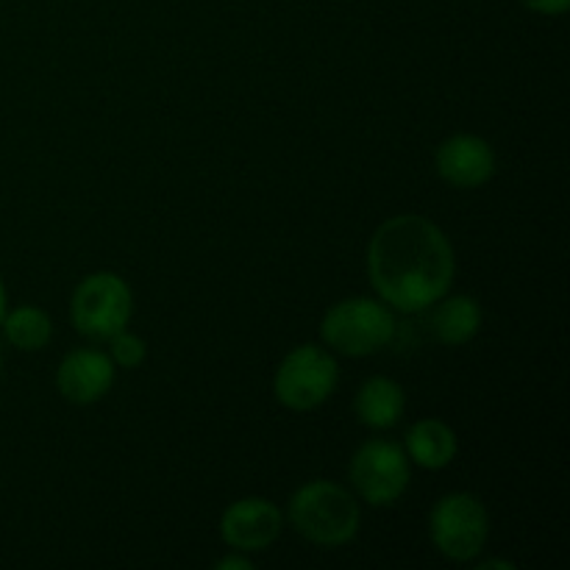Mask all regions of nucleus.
Listing matches in <instances>:
<instances>
[{"instance_id":"obj_1","label":"nucleus","mask_w":570,"mask_h":570,"mask_svg":"<svg viewBox=\"0 0 570 570\" xmlns=\"http://www.w3.org/2000/svg\"><path fill=\"white\" fill-rule=\"evenodd\" d=\"M367 276L393 312L438 304L456 276V256L443 228L423 215L387 217L367 245Z\"/></svg>"},{"instance_id":"obj_14","label":"nucleus","mask_w":570,"mask_h":570,"mask_svg":"<svg viewBox=\"0 0 570 570\" xmlns=\"http://www.w3.org/2000/svg\"><path fill=\"white\" fill-rule=\"evenodd\" d=\"M0 328H3L6 340L17 351H26V354L48 348V343L53 340V321H50V315L31 304L14 306V309L6 312Z\"/></svg>"},{"instance_id":"obj_10","label":"nucleus","mask_w":570,"mask_h":570,"mask_svg":"<svg viewBox=\"0 0 570 570\" xmlns=\"http://www.w3.org/2000/svg\"><path fill=\"white\" fill-rule=\"evenodd\" d=\"M115 362L98 348H76L61 360L56 371V390L76 406L98 404L115 384Z\"/></svg>"},{"instance_id":"obj_11","label":"nucleus","mask_w":570,"mask_h":570,"mask_svg":"<svg viewBox=\"0 0 570 570\" xmlns=\"http://www.w3.org/2000/svg\"><path fill=\"white\" fill-rule=\"evenodd\" d=\"M406 393L395 379L371 376L360 384L354 395L356 421L373 432H387L404 417Z\"/></svg>"},{"instance_id":"obj_13","label":"nucleus","mask_w":570,"mask_h":570,"mask_svg":"<svg viewBox=\"0 0 570 570\" xmlns=\"http://www.w3.org/2000/svg\"><path fill=\"white\" fill-rule=\"evenodd\" d=\"M434 337L443 345H451V348H460V345H468L471 340H476L479 328H482V306L473 295L460 293L449 295L438 301V309L432 315Z\"/></svg>"},{"instance_id":"obj_3","label":"nucleus","mask_w":570,"mask_h":570,"mask_svg":"<svg viewBox=\"0 0 570 570\" xmlns=\"http://www.w3.org/2000/svg\"><path fill=\"white\" fill-rule=\"evenodd\" d=\"M395 334V315L384 301L354 295L326 309L321 321V340L334 354L362 360L379 354Z\"/></svg>"},{"instance_id":"obj_16","label":"nucleus","mask_w":570,"mask_h":570,"mask_svg":"<svg viewBox=\"0 0 570 570\" xmlns=\"http://www.w3.org/2000/svg\"><path fill=\"white\" fill-rule=\"evenodd\" d=\"M523 9L546 17H562L570 9V0H518Z\"/></svg>"},{"instance_id":"obj_5","label":"nucleus","mask_w":570,"mask_h":570,"mask_svg":"<svg viewBox=\"0 0 570 570\" xmlns=\"http://www.w3.org/2000/svg\"><path fill=\"white\" fill-rule=\"evenodd\" d=\"M340 384V365L323 345H295L273 373V395L289 412H312L326 404Z\"/></svg>"},{"instance_id":"obj_19","label":"nucleus","mask_w":570,"mask_h":570,"mask_svg":"<svg viewBox=\"0 0 570 570\" xmlns=\"http://www.w3.org/2000/svg\"><path fill=\"white\" fill-rule=\"evenodd\" d=\"M6 312H9V295H6V284L3 278H0V323H3Z\"/></svg>"},{"instance_id":"obj_20","label":"nucleus","mask_w":570,"mask_h":570,"mask_svg":"<svg viewBox=\"0 0 570 570\" xmlns=\"http://www.w3.org/2000/svg\"><path fill=\"white\" fill-rule=\"evenodd\" d=\"M0 371H3V356H0Z\"/></svg>"},{"instance_id":"obj_18","label":"nucleus","mask_w":570,"mask_h":570,"mask_svg":"<svg viewBox=\"0 0 570 570\" xmlns=\"http://www.w3.org/2000/svg\"><path fill=\"white\" fill-rule=\"evenodd\" d=\"M479 570H488V568H501V570H512L515 566H512V562H507V560H482L476 566Z\"/></svg>"},{"instance_id":"obj_12","label":"nucleus","mask_w":570,"mask_h":570,"mask_svg":"<svg viewBox=\"0 0 570 570\" xmlns=\"http://www.w3.org/2000/svg\"><path fill=\"white\" fill-rule=\"evenodd\" d=\"M404 451L412 465L423 468V471H443L456 460L460 440H456L454 429L440 417H421L406 432Z\"/></svg>"},{"instance_id":"obj_4","label":"nucleus","mask_w":570,"mask_h":570,"mask_svg":"<svg viewBox=\"0 0 570 570\" xmlns=\"http://www.w3.org/2000/svg\"><path fill=\"white\" fill-rule=\"evenodd\" d=\"M134 315V293L120 273L98 271L78 282L70 298V321L81 337L106 343L128 328Z\"/></svg>"},{"instance_id":"obj_15","label":"nucleus","mask_w":570,"mask_h":570,"mask_svg":"<svg viewBox=\"0 0 570 570\" xmlns=\"http://www.w3.org/2000/svg\"><path fill=\"white\" fill-rule=\"evenodd\" d=\"M109 343V356L115 362V367H126V371H134V367L142 365L148 360V345H145L142 337L131 334L128 328L117 332L115 337L106 340Z\"/></svg>"},{"instance_id":"obj_6","label":"nucleus","mask_w":570,"mask_h":570,"mask_svg":"<svg viewBox=\"0 0 570 570\" xmlns=\"http://www.w3.org/2000/svg\"><path fill=\"white\" fill-rule=\"evenodd\" d=\"M490 538V515L482 499L465 490L443 495L429 512V540L451 562H473Z\"/></svg>"},{"instance_id":"obj_7","label":"nucleus","mask_w":570,"mask_h":570,"mask_svg":"<svg viewBox=\"0 0 570 570\" xmlns=\"http://www.w3.org/2000/svg\"><path fill=\"white\" fill-rule=\"evenodd\" d=\"M348 479L354 493L365 504L384 510L404 499L412 482V462L406 456L404 445L393 440L373 438L365 440L354 451L348 462Z\"/></svg>"},{"instance_id":"obj_9","label":"nucleus","mask_w":570,"mask_h":570,"mask_svg":"<svg viewBox=\"0 0 570 570\" xmlns=\"http://www.w3.org/2000/svg\"><path fill=\"white\" fill-rule=\"evenodd\" d=\"M434 167L456 189H479L495 176V150L479 134H451L434 154Z\"/></svg>"},{"instance_id":"obj_8","label":"nucleus","mask_w":570,"mask_h":570,"mask_svg":"<svg viewBox=\"0 0 570 570\" xmlns=\"http://www.w3.org/2000/svg\"><path fill=\"white\" fill-rule=\"evenodd\" d=\"M284 527V515L278 504L262 495H248V499H237L223 510L220 515V540L232 551H245V554H256V551L271 549L278 540Z\"/></svg>"},{"instance_id":"obj_2","label":"nucleus","mask_w":570,"mask_h":570,"mask_svg":"<svg viewBox=\"0 0 570 570\" xmlns=\"http://www.w3.org/2000/svg\"><path fill=\"white\" fill-rule=\"evenodd\" d=\"M287 521L312 546L343 549L360 534L362 510L348 488L332 479H312L289 495Z\"/></svg>"},{"instance_id":"obj_17","label":"nucleus","mask_w":570,"mask_h":570,"mask_svg":"<svg viewBox=\"0 0 570 570\" xmlns=\"http://www.w3.org/2000/svg\"><path fill=\"white\" fill-rule=\"evenodd\" d=\"M217 570H250L254 568V562L245 557V551H228L226 557H220V560L215 562Z\"/></svg>"}]
</instances>
